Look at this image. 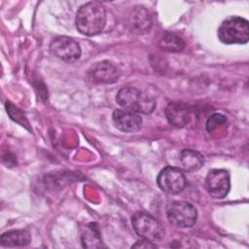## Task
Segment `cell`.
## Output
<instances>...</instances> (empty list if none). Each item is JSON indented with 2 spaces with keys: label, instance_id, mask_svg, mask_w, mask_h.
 Returning <instances> with one entry per match:
<instances>
[{
  "label": "cell",
  "instance_id": "18",
  "mask_svg": "<svg viewBox=\"0 0 249 249\" xmlns=\"http://www.w3.org/2000/svg\"><path fill=\"white\" fill-rule=\"evenodd\" d=\"M132 247H133V248H156L157 245H156V243H154V242H151V241L142 239L141 241H138V242H136L135 244H133Z\"/></svg>",
  "mask_w": 249,
  "mask_h": 249
},
{
  "label": "cell",
  "instance_id": "8",
  "mask_svg": "<svg viewBox=\"0 0 249 249\" xmlns=\"http://www.w3.org/2000/svg\"><path fill=\"white\" fill-rule=\"evenodd\" d=\"M50 51L54 56L66 62H74L81 55L80 45L66 36L54 38L50 44Z\"/></svg>",
  "mask_w": 249,
  "mask_h": 249
},
{
  "label": "cell",
  "instance_id": "15",
  "mask_svg": "<svg viewBox=\"0 0 249 249\" xmlns=\"http://www.w3.org/2000/svg\"><path fill=\"white\" fill-rule=\"evenodd\" d=\"M82 243L86 248H98L102 246L99 231L96 224H89L82 232Z\"/></svg>",
  "mask_w": 249,
  "mask_h": 249
},
{
  "label": "cell",
  "instance_id": "14",
  "mask_svg": "<svg viewBox=\"0 0 249 249\" xmlns=\"http://www.w3.org/2000/svg\"><path fill=\"white\" fill-rule=\"evenodd\" d=\"M180 162L184 170L194 172L198 170L204 162V159L200 153L191 149H185L180 154Z\"/></svg>",
  "mask_w": 249,
  "mask_h": 249
},
{
  "label": "cell",
  "instance_id": "16",
  "mask_svg": "<svg viewBox=\"0 0 249 249\" xmlns=\"http://www.w3.org/2000/svg\"><path fill=\"white\" fill-rule=\"evenodd\" d=\"M159 45L160 49L170 53H179L183 51L185 47L184 41L173 33H165L160 40Z\"/></svg>",
  "mask_w": 249,
  "mask_h": 249
},
{
  "label": "cell",
  "instance_id": "2",
  "mask_svg": "<svg viewBox=\"0 0 249 249\" xmlns=\"http://www.w3.org/2000/svg\"><path fill=\"white\" fill-rule=\"evenodd\" d=\"M116 101L124 109L137 114H151L156 107L153 97L133 87L122 88L116 95Z\"/></svg>",
  "mask_w": 249,
  "mask_h": 249
},
{
  "label": "cell",
  "instance_id": "5",
  "mask_svg": "<svg viewBox=\"0 0 249 249\" xmlns=\"http://www.w3.org/2000/svg\"><path fill=\"white\" fill-rule=\"evenodd\" d=\"M169 223L176 228H191L197 218L196 207L187 201H172L166 208Z\"/></svg>",
  "mask_w": 249,
  "mask_h": 249
},
{
  "label": "cell",
  "instance_id": "1",
  "mask_svg": "<svg viewBox=\"0 0 249 249\" xmlns=\"http://www.w3.org/2000/svg\"><path fill=\"white\" fill-rule=\"evenodd\" d=\"M76 27L86 36L99 34L106 23V10L99 2H88L76 14Z\"/></svg>",
  "mask_w": 249,
  "mask_h": 249
},
{
  "label": "cell",
  "instance_id": "11",
  "mask_svg": "<svg viewBox=\"0 0 249 249\" xmlns=\"http://www.w3.org/2000/svg\"><path fill=\"white\" fill-rule=\"evenodd\" d=\"M127 25L130 31L135 34L149 32L152 26V19L148 10L143 6H134L127 16Z\"/></svg>",
  "mask_w": 249,
  "mask_h": 249
},
{
  "label": "cell",
  "instance_id": "10",
  "mask_svg": "<svg viewBox=\"0 0 249 249\" xmlns=\"http://www.w3.org/2000/svg\"><path fill=\"white\" fill-rule=\"evenodd\" d=\"M112 121L114 125L123 132H136L142 126V118L139 114L125 109L115 110L112 115Z\"/></svg>",
  "mask_w": 249,
  "mask_h": 249
},
{
  "label": "cell",
  "instance_id": "17",
  "mask_svg": "<svg viewBox=\"0 0 249 249\" xmlns=\"http://www.w3.org/2000/svg\"><path fill=\"white\" fill-rule=\"evenodd\" d=\"M227 124V118L222 114H213L211 115L206 122V129L208 132H212L219 127H222Z\"/></svg>",
  "mask_w": 249,
  "mask_h": 249
},
{
  "label": "cell",
  "instance_id": "13",
  "mask_svg": "<svg viewBox=\"0 0 249 249\" xmlns=\"http://www.w3.org/2000/svg\"><path fill=\"white\" fill-rule=\"evenodd\" d=\"M0 242L5 247H23L31 242V234L25 230L10 231L1 235Z\"/></svg>",
  "mask_w": 249,
  "mask_h": 249
},
{
  "label": "cell",
  "instance_id": "9",
  "mask_svg": "<svg viewBox=\"0 0 249 249\" xmlns=\"http://www.w3.org/2000/svg\"><path fill=\"white\" fill-rule=\"evenodd\" d=\"M89 79L96 84H113L120 77L119 68L108 60L94 63L88 71Z\"/></svg>",
  "mask_w": 249,
  "mask_h": 249
},
{
  "label": "cell",
  "instance_id": "12",
  "mask_svg": "<svg viewBox=\"0 0 249 249\" xmlns=\"http://www.w3.org/2000/svg\"><path fill=\"white\" fill-rule=\"evenodd\" d=\"M168 123L176 127H184L191 120V108L183 101H172L165 108Z\"/></svg>",
  "mask_w": 249,
  "mask_h": 249
},
{
  "label": "cell",
  "instance_id": "3",
  "mask_svg": "<svg viewBox=\"0 0 249 249\" xmlns=\"http://www.w3.org/2000/svg\"><path fill=\"white\" fill-rule=\"evenodd\" d=\"M217 34L224 44H246L249 40V22L241 17H230L222 21Z\"/></svg>",
  "mask_w": 249,
  "mask_h": 249
},
{
  "label": "cell",
  "instance_id": "7",
  "mask_svg": "<svg viewBox=\"0 0 249 249\" xmlns=\"http://www.w3.org/2000/svg\"><path fill=\"white\" fill-rule=\"evenodd\" d=\"M231 188L230 173L226 169H212L205 178V189L213 198L225 197Z\"/></svg>",
  "mask_w": 249,
  "mask_h": 249
},
{
  "label": "cell",
  "instance_id": "6",
  "mask_svg": "<svg viewBox=\"0 0 249 249\" xmlns=\"http://www.w3.org/2000/svg\"><path fill=\"white\" fill-rule=\"evenodd\" d=\"M157 183L162 192L169 195H177L185 189L186 178L181 169L166 166L159 173Z\"/></svg>",
  "mask_w": 249,
  "mask_h": 249
},
{
  "label": "cell",
  "instance_id": "4",
  "mask_svg": "<svg viewBox=\"0 0 249 249\" xmlns=\"http://www.w3.org/2000/svg\"><path fill=\"white\" fill-rule=\"evenodd\" d=\"M131 224L136 234L144 240L159 242L164 236V231L160 223L146 212L138 211L131 217Z\"/></svg>",
  "mask_w": 249,
  "mask_h": 249
}]
</instances>
